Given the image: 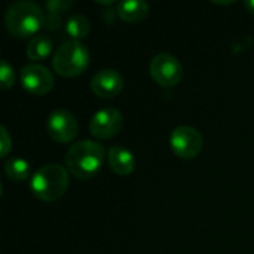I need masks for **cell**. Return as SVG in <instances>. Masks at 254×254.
<instances>
[{"label": "cell", "mask_w": 254, "mask_h": 254, "mask_svg": "<svg viewBox=\"0 0 254 254\" xmlns=\"http://www.w3.org/2000/svg\"><path fill=\"white\" fill-rule=\"evenodd\" d=\"M91 31V22L85 15L74 13L65 21V33L70 37V40L80 42L82 39L88 37Z\"/></svg>", "instance_id": "obj_14"}, {"label": "cell", "mask_w": 254, "mask_h": 254, "mask_svg": "<svg viewBox=\"0 0 254 254\" xmlns=\"http://www.w3.org/2000/svg\"><path fill=\"white\" fill-rule=\"evenodd\" d=\"M106 159V150L100 143L80 140L73 143L65 153L67 171L79 180L95 177Z\"/></svg>", "instance_id": "obj_1"}, {"label": "cell", "mask_w": 254, "mask_h": 254, "mask_svg": "<svg viewBox=\"0 0 254 254\" xmlns=\"http://www.w3.org/2000/svg\"><path fill=\"white\" fill-rule=\"evenodd\" d=\"M13 82H15L13 67L6 60H1L0 61V89L7 91L9 88L13 86Z\"/></svg>", "instance_id": "obj_16"}, {"label": "cell", "mask_w": 254, "mask_h": 254, "mask_svg": "<svg viewBox=\"0 0 254 254\" xmlns=\"http://www.w3.org/2000/svg\"><path fill=\"white\" fill-rule=\"evenodd\" d=\"M122 113L115 107H104L98 110L89 122L91 134L98 140L115 137L122 128Z\"/></svg>", "instance_id": "obj_9"}, {"label": "cell", "mask_w": 254, "mask_h": 254, "mask_svg": "<svg viewBox=\"0 0 254 254\" xmlns=\"http://www.w3.org/2000/svg\"><path fill=\"white\" fill-rule=\"evenodd\" d=\"M170 146L179 158L193 159L202 152L204 138L196 128L189 125H182L171 132Z\"/></svg>", "instance_id": "obj_6"}, {"label": "cell", "mask_w": 254, "mask_h": 254, "mask_svg": "<svg viewBox=\"0 0 254 254\" xmlns=\"http://www.w3.org/2000/svg\"><path fill=\"white\" fill-rule=\"evenodd\" d=\"M4 173L13 182H24L30 176V164L22 158H12L4 164Z\"/></svg>", "instance_id": "obj_15"}, {"label": "cell", "mask_w": 254, "mask_h": 254, "mask_svg": "<svg viewBox=\"0 0 254 254\" xmlns=\"http://www.w3.org/2000/svg\"><path fill=\"white\" fill-rule=\"evenodd\" d=\"M91 89L100 98H113L124 89V77L113 68H103L91 79Z\"/></svg>", "instance_id": "obj_10"}, {"label": "cell", "mask_w": 254, "mask_h": 254, "mask_svg": "<svg viewBox=\"0 0 254 254\" xmlns=\"http://www.w3.org/2000/svg\"><path fill=\"white\" fill-rule=\"evenodd\" d=\"M12 147V138L7 132V129L1 125L0 127V156L4 158Z\"/></svg>", "instance_id": "obj_19"}, {"label": "cell", "mask_w": 254, "mask_h": 254, "mask_svg": "<svg viewBox=\"0 0 254 254\" xmlns=\"http://www.w3.org/2000/svg\"><path fill=\"white\" fill-rule=\"evenodd\" d=\"M150 76L158 85L173 88L183 79L182 63L171 54H158L150 61Z\"/></svg>", "instance_id": "obj_5"}, {"label": "cell", "mask_w": 254, "mask_h": 254, "mask_svg": "<svg viewBox=\"0 0 254 254\" xmlns=\"http://www.w3.org/2000/svg\"><path fill=\"white\" fill-rule=\"evenodd\" d=\"M107 162L118 176H128L135 168V158L131 150L124 146H112L107 152Z\"/></svg>", "instance_id": "obj_11"}, {"label": "cell", "mask_w": 254, "mask_h": 254, "mask_svg": "<svg viewBox=\"0 0 254 254\" xmlns=\"http://www.w3.org/2000/svg\"><path fill=\"white\" fill-rule=\"evenodd\" d=\"M91 61L88 48L82 42H64L54 54L52 67L63 77H76L82 74Z\"/></svg>", "instance_id": "obj_4"}, {"label": "cell", "mask_w": 254, "mask_h": 254, "mask_svg": "<svg viewBox=\"0 0 254 254\" xmlns=\"http://www.w3.org/2000/svg\"><path fill=\"white\" fill-rule=\"evenodd\" d=\"M52 52V40L45 34H36L27 43L25 54L33 61H43Z\"/></svg>", "instance_id": "obj_13"}, {"label": "cell", "mask_w": 254, "mask_h": 254, "mask_svg": "<svg viewBox=\"0 0 254 254\" xmlns=\"http://www.w3.org/2000/svg\"><path fill=\"white\" fill-rule=\"evenodd\" d=\"M43 16L45 13L39 4L28 0H21L12 3L6 9L4 25L13 37L31 39L43 27Z\"/></svg>", "instance_id": "obj_2"}, {"label": "cell", "mask_w": 254, "mask_h": 254, "mask_svg": "<svg viewBox=\"0 0 254 254\" xmlns=\"http://www.w3.org/2000/svg\"><path fill=\"white\" fill-rule=\"evenodd\" d=\"M68 171L58 164H48L40 167L30 180L33 195L45 202H55L64 196L68 189Z\"/></svg>", "instance_id": "obj_3"}, {"label": "cell", "mask_w": 254, "mask_h": 254, "mask_svg": "<svg viewBox=\"0 0 254 254\" xmlns=\"http://www.w3.org/2000/svg\"><path fill=\"white\" fill-rule=\"evenodd\" d=\"M244 6L247 7V10H249L252 15H254V0H246Z\"/></svg>", "instance_id": "obj_20"}, {"label": "cell", "mask_w": 254, "mask_h": 254, "mask_svg": "<svg viewBox=\"0 0 254 254\" xmlns=\"http://www.w3.org/2000/svg\"><path fill=\"white\" fill-rule=\"evenodd\" d=\"M70 7H73V1H70V0H51V1H46V9H48V12H52V13L63 15Z\"/></svg>", "instance_id": "obj_17"}, {"label": "cell", "mask_w": 254, "mask_h": 254, "mask_svg": "<svg viewBox=\"0 0 254 254\" xmlns=\"http://www.w3.org/2000/svg\"><path fill=\"white\" fill-rule=\"evenodd\" d=\"M118 16L125 22H138L149 13V4L144 0H125L116 4Z\"/></svg>", "instance_id": "obj_12"}, {"label": "cell", "mask_w": 254, "mask_h": 254, "mask_svg": "<svg viewBox=\"0 0 254 254\" xmlns=\"http://www.w3.org/2000/svg\"><path fill=\"white\" fill-rule=\"evenodd\" d=\"M61 25H63L61 15L52 13V12L45 13V16H43V28H46V30H58Z\"/></svg>", "instance_id": "obj_18"}, {"label": "cell", "mask_w": 254, "mask_h": 254, "mask_svg": "<svg viewBox=\"0 0 254 254\" xmlns=\"http://www.w3.org/2000/svg\"><path fill=\"white\" fill-rule=\"evenodd\" d=\"M46 131L57 143H68L76 138L79 132V122L71 112L65 109H55L46 119Z\"/></svg>", "instance_id": "obj_7"}, {"label": "cell", "mask_w": 254, "mask_h": 254, "mask_svg": "<svg viewBox=\"0 0 254 254\" xmlns=\"http://www.w3.org/2000/svg\"><path fill=\"white\" fill-rule=\"evenodd\" d=\"M22 88L31 95H45L52 91L55 85V79L52 73L40 64H27L21 68L19 73Z\"/></svg>", "instance_id": "obj_8"}]
</instances>
